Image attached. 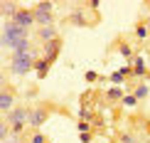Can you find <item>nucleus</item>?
I'll return each instance as SVG.
<instances>
[{
  "instance_id": "f257e3e1",
  "label": "nucleus",
  "mask_w": 150,
  "mask_h": 143,
  "mask_svg": "<svg viewBox=\"0 0 150 143\" xmlns=\"http://www.w3.org/2000/svg\"><path fill=\"white\" fill-rule=\"evenodd\" d=\"M30 32H32V30L17 27L12 20H5V25H3V47L15 49V45H20V42L30 40Z\"/></svg>"
},
{
  "instance_id": "f03ea898",
  "label": "nucleus",
  "mask_w": 150,
  "mask_h": 143,
  "mask_svg": "<svg viewBox=\"0 0 150 143\" xmlns=\"http://www.w3.org/2000/svg\"><path fill=\"white\" fill-rule=\"evenodd\" d=\"M30 114H32V106H15L8 114L5 123H10L12 133H20L22 128H25V123H30Z\"/></svg>"
},
{
  "instance_id": "7ed1b4c3",
  "label": "nucleus",
  "mask_w": 150,
  "mask_h": 143,
  "mask_svg": "<svg viewBox=\"0 0 150 143\" xmlns=\"http://www.w3.org/2000/svg\"><path fill=\"white\" fill-rule=\"evenodd\" d=\"M35 52L30 54H12L10 59V74H15V77H20V74H30L35 69Z\"/></svg>"
},
{
  "instance_id": "20e7f679",
  "label": "nucleus",
  "mask_w": 150,
  "mask_h": 143,
  "mask_svg": "<svg viewBox=\"0 0 150 143\" xmlns=\"http://www.w3.org/2000/svg\"><path fill=\"white\" fill-rule=\"evenodd\" d=\"M12 22H15L17 27H25V30H32V27H37V22H35V10L20 8V12H17V15L12 17Z\"/></svg>"
},
{
  "instance_id": "39448f33",
  "label": "nucleus",
  "mask_w": 150,
  "mask_h": 143,
  "mask_svg": "<svg viewBox=\"0 0 150 143\" xmlns=\"http://www.w3.org/2000/svg\"><path fill=\"white\" fill-rule=\"evenodd\" d=\"M12 109H15V91H12L10 86H3V94H0V111L10 114Z\"/></svg>"
},
{
  "instance_id": "423d86ee",
  "label": "nucleus",
  "mask_w": 150,
  "mask_h": 143,
  "mask_svg": "<svg viewBox=\"0 0 150 143\" xmlns=\"http://www.w3.org/2000/svg\"><path fill=\"white\" fill-rule=\"evenodd\" d=\"M47 119H49V111L45 106H32V114H30V126L32 128H40Z\"/></svg>"
},
{
  "instance_id": "0eeeda50",
  "label": "nucleus",
  "mask_w": 150,
  "mask_h": 143,
  "mask_svg": "<svg viewBox=\"0 0 150 143\" xmlns=\"http://www.w3.org/2000/svg\"><path fill=\"white\" fill-rule=\"evenodd\" d=\"M42 52H45V59L47 62H54L59 57V52H62V37L59 40H54V42H47L45 47H42Z\"/></svg>"
},
{
  "instance_id": "6e6552de",
  "label": "nucleus",
  "mask_w": 150,
  "mask_h": 143,
  "mask_svg": "<svg viewBox=\"0 0 150 143\" xmlns=\"http://www.w3.org/2000/svg\"><path fill=\"white\" fill-rule=\"evenodd\" d=\"M32 10H35L37 27H52V25H54V12H42L40 8H32Z\"/></svg>"
},
{
  "instance_id": "1a4fd4ad",
  "label": "nucleus",
  "mask_w": 150,
  "mask_h": 143,
  "mask_svg": "<svg viewBox=\"0 0 150 143\" xmlns=\"http://www.w3.org/2000/svg\"><path fill=\"white\" fill-rule=\"evenodd\" d=\"M37 37L42 40V45H47V42H54V40H59V32H57V27H37Z\"/></svg>"
},
{
  "instance_id": "9d476101",
  "label": "nucleus",
  "mask_w": 150,
  "mask_h": 143,
  "mask_svg": "<svg viewBox=\"0 0 150 143\" xmlns=\"http://www.w3.org/2000/svg\"><path fill=\"white\" fill-rule=\"evenodd\" d=\"M0 8H3V15L8 17V20H12V17L20 12V5L12 3V0H3V5H0Z\"/></svg>"
},
{
  "instance_id": "9b49d317",
  "label": "nucleus",
  "mask_w": 150,
  "mask_h": 143,
  "mask_svg": "<svg viewBox=\"0 0 150 143\" xmlns=\"http://www.w3.org/2000/svg\"><path fill=\"white\" fill-rule=\"evenodd\" d=\"M130 67H133V74H135V77H145V74H148L145 59H143L140 54H138V57H133V62H130Z\"/></svg>"
},
{
  "instance_id": "f8f14e48",
  "label": "nucleus",
  "mask_w": 150,
  "mask_h": 143,
  "mask_svg": "<svg viewBox=\"0 0 150 143\" xmlns=\"http://www.w3.org/2000/svg\"><path fill=\"white\" fill-rule=\"evenodd\" d=\"M49 64H52V62H47V59H37L35 62V74L40 79H45L47 74H49Z\"/></svg>"
},
{
  "instance_id": "ddd939ff",
  "label": "nucleus",
  "mask_w": 150,
  "mask_h": 143,
  "mask_svg": "<svg viewBox=\"0 0 150 143\" xmlns=\"http://www.w3.org/2000/svg\"><path fill=\"white\" fill-rule=\"evenodd\" d=\"M69 20L76 25V27H84V25H89V20H86V12H84V10H71Z\"/></svg>"
},
{
  "instance_id": "4468645a",
  "label": "nucleus",
  "mask_w": 150,
  "mask_h": 143,
  "mask_svg": "<svg viewBox=\"0 0 150 143\" xmlns=\"http://www.w3.org/2000/svg\"><path fill=\"white\" fill-rule=\"evenodd\" d=\"M106 96H108L111 101H123V86H111V89L106 91Z\"/></svg>"
},
{
  "instance_id": "2eb2a0df",
  "label": "nucleus",
  "mask_w": 150,
  "mask_h": 143,
  "mask_svg": "<svg viewBox=\"0 0 150 143\" xmlns=\"http://www.w3.org/2000/svg\"><path fill=\"white\" fill-rule=\"evenodd\" d=\"M148 94H150V86H148V84H140V86H135V91H133V96L138 99V101L148 99Z\"/></svg>"
},
{
  "instance_id": "dca6fc26",
  "label": "nucleus",
  "mask_w": 150,
  "mask_h": 143,
  "mask_svg": "<svg viewBox=\"0 0 150 143\" xmlns=\"http://www.w3.org/2000/svg\"><path fill=\"white\" fill-rule=\"evenodd\" d=\"M123 82H126V77H123L121 69H116L113 74H111V84H113V86H123Z\"/></svg>"
},
{
  "instance_id": "f3484780",
  "label": "nucleus",
  "mask_w": 150,
  "mask_h": 143,
  "mask_svg": "<svg viewBox=\"0 0 150 143\" xmlns=\"http://www.w3.org/2000/svg\"><path fill=\"white\" fill-rule=\"evenodd\" d=\"M133 35H135V37H138V40H145V37L150 35V30L145 27V25H138V27H135V30H133Z\"/></svg>"
},
{
  "instance_id": "a211bd4d",
  "label": "nucleus",
  "mask_w": 150,
  "mask_h": 143,
  "mask_svg": "<svg viewBox=\"0 0 150 143\" xmlns=\"http://www.w3.org/2000/svg\"><path fill=\"white\" fill-rule=\"evenodd\" d=\"M35 8H40L42 12H54V8H57V5H54V3H49V0H45V3H37Z\"/></svg>"
},
{
  "instance_id": "6ab92c4d",
  "label": "nucleus",
  "mask_w": 150,
  "mask_h": 143,
  "mask_svg": "<svg viewBox=\"0 0 150 143\" xmlns=\"http://www.w3.org/2000/svg\"><path fill=\"white\" fill-rule=\"evenodd\" d=\"M135 104H138V99H135L133 94H130V96H123V106L130 109V106H135Z\"/></svg>"
},
{
  "instance_id": "aec40b11",
  "label": "nucleus",
  "mask_w": 150,
  "mask_h": 143,
  "mask_svg": "<svg viewBox=\"0 0 150 143\" xmlns=\"http://www.w3.org/2000/svg\"><path fill=\"white\" fill-rule=\"evenodd\" d=\"M76 128H79V133H89V131H91V123H89V121H79Z\"/></svg>"
},
{
  "instance_id": "412c9836",
  "label": "nucleus",
  "mask_w": 150,
  "mask_h": 143,
  "mask_svg": "<svg viewBox=\"0 0 150 143\" xmlns=\"http://www.w3.org/2000/svg\"><path fill=\"white\" fill-rule=\"evenodd\" d=\"M30 143H47V138H45V136H42L40 131H37V133L32 136V138H30Z\"/></svg>"
},
{
  "instance_id": "4be33fe9",
  "label": "nucleus",
  "mask_w": 150,
  "mask_h": 143,
  "mask_svg": "<svg viewBox=\"0 0 150 143\" xmlns=\"http://www.w3.org/2000/svg\"><path fill=\"white\" fill-rule=\"evenodd\" d=\"M89 119H91V111L89 109H81L79 111V121H89Z\"/></svg>"
},
{
  "instance_id": "5701e85b",
  "label": "nucleus",
  "mask_w": 150,
  "mask_h": 143,
  "mask_svg": "<svg viewBox=\"0 0 150 143\" xmlns=\"http://www.w3.org/2000/svg\"><path fill=\"white\" fill-rule=\"evenodd\" d=\"M121 54L130 59V54H133V49H130V45H121Z\"/></svg>"
},
{
  "instance_id": "b1692460",
  "label": "nucleus",
  "mask_w": 150,
  "mask_h": 143,
  "mask_svg": "<svg viewBox=\"0 0 150 143\" xmlns=\"http://www.w3.org/2000/svg\"><path fill=\"white\" fill-rule=\"evenodd\" d=\"M121 143H138V141H135V136H130V133H123V136H121Z\"/></svg>"
},
{
  "instance_id": "393cba45",
  "label": "nucleus",
  "mask_w": 150,
  "mask_h": 143,
  "mask_svg": "<svg viewBox=\"0 0 150 143\" xmlns=\"http://www.w3.org/2000/svg\"><path fill=\"white\" fill-rule=\"evenodd\" d=\"M79 138L81 143H91V133H79Z\"/></svg>"
},
{
  "instance_id": "a878e982",
  "label": "nucleus",
  "mask_w": 150,
  "mask_h": 143,
  "mask_svg": "<svg viewBox=\"0 0 150 143\" xmlns=\"http://www.w3.org/2000/svg\"><path fill=\"white\" fill-rule=\"evenodd\" d=\"M86 82H96V72H86Z\"/></svg>"
},
{
  "instance_id": "bb28decb",
  "label": "nucleus",
  "mask_w": 150,
  "mask_h": 143,
  "mask_svg": "<svg viewBox=\"0 0 150 143\" xmlns=\"http://www.w3.org/2000/svg\"><path fill=\"white\" fill-rule=\"evenodd\" d=\"M148 17H150V5H148Z\"/></svg>"
},
{
  "instance_id": "cd10ccee",
  "label": "nucleus",
  "mask_w": 150,
  "mask_h": 143,
  "mask_svg": "<svg viewBox=\"0 0 150 143\" xmlns=\"http://www.w3.org/2000/svg\"><path fill=\"white\" fill-rule=\"evenodd\" d=\"M111 143H121V141H111Z\"/></svg>"
}]
</instances>
